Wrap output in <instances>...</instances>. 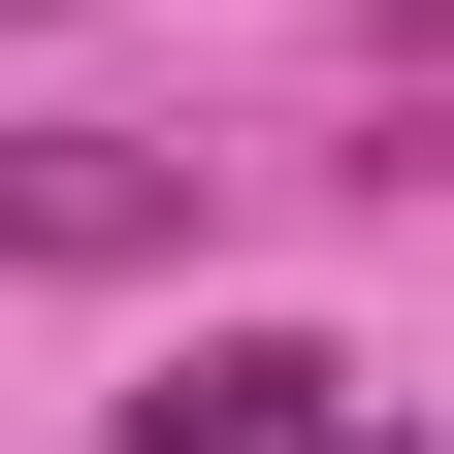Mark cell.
Returning a JSON list of instances; mask_svg holds the SVG:
<instances>
[{
	"label": "cell",
	"mask_w": 454,
	"mask_h": 454,
	"mask_svg": "<svg viewBox=\"0 0 454 454\" xmlns=\"http://www.w3.org/2000/svg\"><path fill=\"white\" fill-rule=\"evenodd\" d=\"M0 260L130 293V260H195V162H130V130H0Z\"/></svg>",
	"instance_id": "cell-1"
},
{
	"label": "cell",
	"mask_w": 454,
	"mask_h": 454,
	"mask_svg": "<svg viewBox=\"0 0 454 454\" xmlns=\"http://www.w3.org/2000/svg\"><path fill=\"white\" fill-rule=\"evenodd\" d=\"M357 422V357H325V325H195V357L130 389V454H325Z\"/></svg>",
	"instance_id": "cell-2"
}]
</instances>
